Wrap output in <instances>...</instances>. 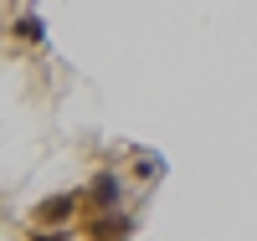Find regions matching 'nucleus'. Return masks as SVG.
Segmentation results:
<instances>
[{
    "mask_svg": "<svg viewBox=\"0 0 257 241\" xmlns=\"http://www.w3.org/2000/svg\"><path fill=\"white\" fill-rule=\"evenodd\" d=\"M118 200H123V180H118L113 169H103L98 180L88 185V205H93V210H103V215H113V210H118Z\"/></svg>",
    "mask_w": 257,
    "mask_h": 241,
    "instance_id": "f257e3e1",
    "label": "nucleus"
},
{
    "mask_svg": "<svg viewBox=\"0 0 257 241\" xmlns=\"http://www.w3.org/2000/svg\"><path fill=\"white\" fill-rule=\"evenodd\" d=\"M128 236V215L113 210V215H98L93 221V241H123Z\"/></svg>",
    "mask_w": 257,
    "mask_h": 241,
    "instance_id": "7ed1b4c3",
    "label": "nucleus"
},
{
    "mask_svg": "<svg viewBox=\"0 0 257 241\" xmlns=\"http://www.w3.org/2000/svg\"><path fill=\"white\" fill-rule=\"evenodd\" d=\"M31 241H67V226H62V231H47V226H36V231H31Z\"/></svg>",
    "mask_w": 257,
    "mask_h": 241,
    "instance_id": "39448f33",
    "label": "nucleus"
},
{
    "mask_svg": "<svg viewBox=\"0 0 257 241\" xmlns=\"http://www.w3.org/2000/svg\"><path fill=\"white\" fill-rule=\"evenodd\" d=\"M77 200H82V195H72V190H67V195H52L47 205H36V221H41V226H57V221L67 226L72 215H77Z\"/></svg>",
    "mask_w": 257,
    "mask_h": 241,
    "instance_id": "f03ea898",
    "label": "nucleus"
},
{
    "mask_svg": "<svg viewBox=\"0 0 257 241\" xmlns=\"http://www.w3.org/2000/svg\"><path fill=\"white\" fill-rule=\"evenodd\" d=\"M11 36L26 41V47H41V41H47V26H41L36 16H26V21H16V26H11Z\"/></svg>",
    "mask_w": 257,
    "mask_h": 241,
    "instance_id": "20e7f679",
    "label": "nucleus"
}]
</instances>
